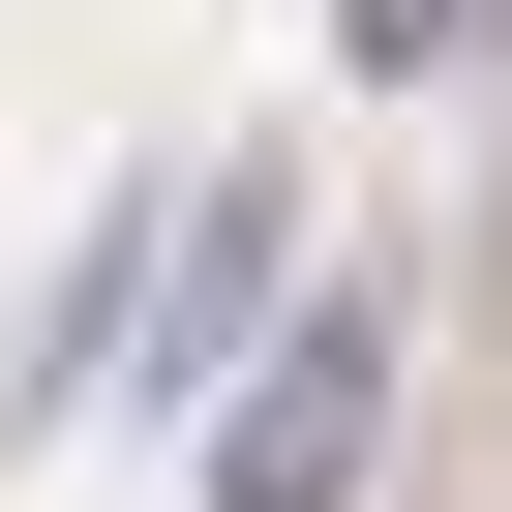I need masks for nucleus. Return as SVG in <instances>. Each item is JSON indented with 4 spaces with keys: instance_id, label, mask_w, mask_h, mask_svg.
Here are the masks:
<instances>
[{
    "instance_id": "nucleus-1",
    "label": "nucleus",
    "mask_w": 512,
    "mask_h": 512,
    "mask_svg": "<svg viewBox=\"0 0 512 512\" xmlns=\"http://www.w3.org/2000/svg\"><path fill=\"white\" fill-rule=\"evenodd\" d=\"M362 452H392V332L302 302L272 362H241V422H211V512H362Z\"/></svg>"
},
{
    "instance_id": "nucleus-2",
    "label": "nucleus",
    "mask_w": 512,
    "mask_h": 512,
    "mask_svg": "<svg viewBox=\"0 0 512 512\" xmlns=\"http://www.w3.org/2000/svg\"><path fill=\"white\" fill-rule=\"evenodd\" d=\"M272 241H302L272 181H211V211H181V302H151V392H211V362H272V332H302V302H272Z\"/></svg>"
},
{
    "instance_id": "nucleus-3",
    "label": "nucleus",
    "mask_w": 512,
    "mask_h": 512,
    "mask_svg": "<svg viewBox=\"0 0 512 512\" xmlns=\"http://www.w3.org/2000/svg\"><path fill=\"white\" fill-rule=\"evenodd\" d=\"M332 61H392V91L422 61H512V0H332Z\"/></svg>"
}]
</instances>
